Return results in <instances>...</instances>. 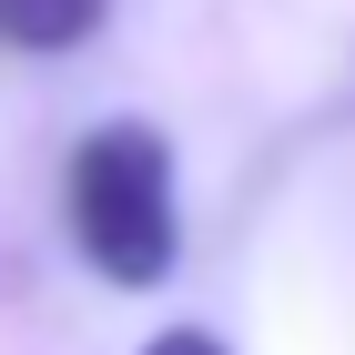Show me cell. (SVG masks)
<instances>
[{
  "label": "cell",
  "instance_id": "obj_1",
  "mask_svg": "<svg viewBox=\"0 0 355 355\" xmlns=\"http://www.w3.org/2000/svg\"><path fill=\"white\" fill-rule=\"evenodd\" d=\"M61 203H71V244L102 284L142 295V284L173 274L183 214H173V142L153 122H102L61 173Z\"/></svg>",
  "mask_w": 355,
  "mask_h": 355
},
{
  "label": "cell",
  "instance_id": "obj_2",
  "mask_svg": "<svg viewBox=\"0 0 355 355\" xmlns=\"http://www.w3.org/2000/svg\"><path fill=\"white\" fill-rule=\"evenodd\" d=\"M112 21V0H0V41L10 51H82Z\"/></svg>",
  "mask_w": 355,
  "mask_h": 355
},
{
  "label": "cell",
  "instance_id": "obj_3",
  "mask_svg": "<svg viewBox=\"0 0 355 355\" xmlns=\"http://www.w3.org/2000/svg\"><path fill=\"white\" fill-rule=\"evenodd\" d=\"M142 355H223V345H214V335H203V325H163V335H153V345H142Z\"/></svg>",
  "mask_w": 355,
  "mask_h": 355
}]
</instances>
